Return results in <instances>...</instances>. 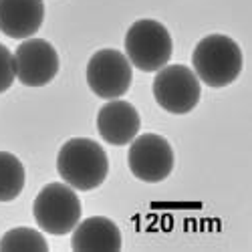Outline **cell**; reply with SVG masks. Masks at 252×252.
Listing matches in <instances>:
<instances>
[{
  "label": "cell",
  "instance_id": "6da1fadb",
  "mask_svg": "<svg viewBox=\"0 0 252 252\" xmlns=\"http://www.w3.org/2000/svg\"><path fill=\"white\" fill-rule=\"evenodd\" d=\"M57 172L63 182L79 192H91L107 180L109 158L93 139L73 137L61 145L57 156Z\"/></svg>",
  "mask_w": 252,
  "mask_h": 252
},
{
  "label": "cell",
  "instance_id": "7a4b0ae2",
  "mask_svg": "<svg viewBox=\"0 0 252 252\" xmlns=\"http://www.w3.org/2000/svg\"><path fill=\"white\" fill-rule=\"evenodd\" d=\"M242 65L244 59L238 43L220 32L200 38L192 53V71L212 89L232 85L242 73Z\"/></svg>",
  "mask_w": 252,
  "mask_h": 252
},
{
  "label": "cell",
  "instance_id": "3957f363",
  "mask_svg": "<svg viewBox=\"0 0 252 252\" xmlns=\"http://www.w3.org/2000/svg\"><path fill=\"white\" fill-rule=\"evenodd\" d=\"M174 53L172 34L159 20L139 18L125 32V57L143 73H158Z\"/></svg>",
  "mask_w": 252,
  "mask_h": 252
},
{
  "label": "cell",
  "instance_id": "277c9868",
  "mask_svg": "<svg viewBox=\"0 0 252 252\" xmlns=\"http://www.w3.org/2000/svg\"><path fill=\"white\" fill-rule=\"evenodd\" d=\"M81 200L69 184L51 182L40 190L32 204V216L38 228L53 236H65L81 220Z\"/></svg>",
  "mask_w": 252,
  "mask_h": 252
},
{
  "label": "cell",
  "instance_id": "5b68a950",
  "mask_svg": "<svg viewBox=\"0 0 252 252\" xmlns=\"http://www.w3.org/2000/svg\"><path fill=\"white\" fill-rule=\"evenodd\" d=\"M154 97L158 105L174 115H186L200 103L202 87L196 73L186 65H165L154 79Z\"/></svg>",
  "mask_w": 252,
  "mask_h": 252
},
{
  "label": "cell",
  "instance_id": "8992f818",
  "mask_svg": "<svg viewBox=\"0 0 252 252\" xmlns=\"http://www.w3.org/2000/svg\"><path fill=\"white\" fill-rule=\"evenodd\" d=\"M87 85L101 99H121L131 87L133 67L117 49H101L87 63Z\"/></svg>",
  "mask_w": 252,
  "mask_h": 252
},
{
  "label": "cell",
  "instance_id": "52a82bcc",
  "mask_svg": "<svg viewBox=\"0 0 252 252\" xmlns=\"http://www.w3.org/2000/svg\"><path fill=\"white\" fill-rule=\"evenodd\" d=\"M127 163L137 180L145 184H158L174 172L176 158L165 137L158 133H143L129 143Z\"/></svg>",
  "mask_w": 252,
  "mask_h": 252
},
{
  "label": "cell",
  "instance_id": "ba28073f",
  "mask_svg": "<svg viewBox=\"0 0 252 252\" xmlns=\"http://www.w3.org/2000/svg\"><path fill=\"white\" fill-rule=\"evenodd\" d=\"M59 67V53L45 38H25L14 51L16 79L27 87L49 85Z\"/></svg>",
  "mask_w": 252,
  "mask_h": 252
},
{
  "label": "cell",
  "instance_id": "9c48e42d",
  "mask_svg": "<svg viewBox=\"0 0 252 252\" xmlns=\"http://www.w3.org/2000/svg\"><path fill=\"white\" fill-rule=\"evenodd\" d=\"M141 117L131 103L111 99L97 113V131L111 145H127L139 135Z\"/></svg>",
  "mask_w": 252,
  "mask_h": 252
},
{
  "label": "cell",
  "instance_id": "30bf717a",
  "mask_svg": "<svg viewBox=\"0 0 252 252\" xmlns=\"http://www.w3.org/2000/svg\"><path fill=\"white\" fill-rule=\"evenodd\" d=\"M43 20V0H0V32L10 38H31Z\"/></svg>",
  "mask_w": 252,
  "mask_h": 252
},
{
  "label": "cell",
  "instance_id": "8fae6325",
  "mask_svg": "<svg viewBox=\"0 0 252 252\" xmlns=\"http://www.w3.org/2000/svg\"><path fill=\"white\" fill-rule=\"evenodd\" d=\"M121 244L123 240L119 226L105 216L79 220V224L73 228L71 246L77 252H117L121 250Z\"/></svg>",
  "mask_w": 252,
  "mask_h": 252
},
{
  "label": "cell",
  "instance_id": "7c38bea8",
  "mask_svg": "<svg viewBox=\"0 0 252 252\" xmlns=\"http://www.w3.org/2000/svg\"><path fill=\"white\" fill-rule=\"evenodd\" d=\"M27 182L25 165L14 154L0 152V202H12L20 196Z\"/></svg>",
  "mask_w": 252,
  "mask_h": 252
},
{
  "label": "cell",
  "instance_id": "4fadbf2b",
  "mask_svg": "<svg viewBox=\"0 0 252 252\" xmlns=\"http://www.w3.org/2000/svg\"><path fill=\"white\" fill-rule=\"evenodd\" d=\"M12 250L49 252V242L38 230L29 226H16L4 232V236L0 238V252H12Z\"/></svg>",
  "mask_w": 252,
  "mask_h": 252
},
{
  "label": "cell",
  "instance_id": "5bb4252c",
  "mask_svg": "<svg viewBox=\"0 0 252 252\" xmlns=\"http://www.w3.org/2000/svg\"><path fill=\"white\" fill-rule=\"evenodd\" d=\"M16 79L14 69V53H10L2 43H0V93H4L12 87Z\"/></svg>",
  "mask_w": 252,
  "mask_h": 252
}]
</instances>
